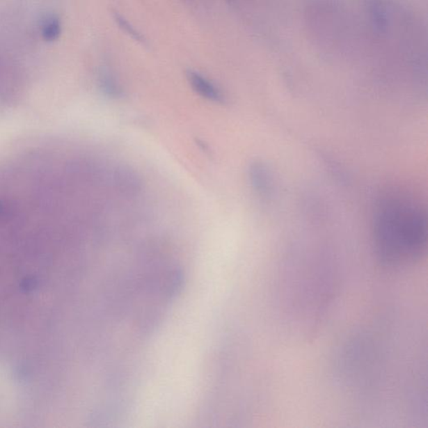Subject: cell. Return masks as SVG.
<instances>
[{
  "label": "cell",
  "mask_w": 428,
  "mask_h": 428,
  "mask_svg": "<svg viewBox=\"0 0 428 428\" xmlns=\"http://www.w3.org/2000/svg\"><path fill=\"white\" fill-rule=\"evenodd\" d=\"M372 241L378 260L388 267H405L421 260L427 247L425 209L406 191H386L374 209Z\"/></svg>",
  "instance_id": "1"
},
{
  "label": "cell",
  "mask_w": 428,
  "mask_h": 428,
  "mask_svg": "<svg viewBox=\"0 0 428 428\" xmlns=\"http://www.w3.org/2000/svg\"><path fill=\"white\" fill-rule=\"evenodd\" d=\"M187 79L195 93L203 98L215 103L225 102V97L222 90L201 73L193 70H188Z\"/></svg>",
  "instance_id": "2"
},
{
  "label": "cell",
  "mask_w": 428,
  "mask_h": 428,
  "mask_svg": "<svg viewBox=\"0 0 428 428\" xmlns=\"http://www.w3.org/2000/svg\"><path fill=\"white\" fill-rule=\"evenodd\" d=\"M114 180L120 192L128 196H134L141 189L140 177L135 171L129 168L120 167L116 169Z\"/></svg>",
  "instance_id": "3"
},
{
  "label": "cell",
  "mask_w": 428,
  "mask_h": 428,
  "mask_svg": "<svg viewBox=\"0 0 428 428\" xmlns=\"http://www.w3.org/2000/svg\"><path fill=\"white\" fill-rule=\"evenodd\" d=\"M249 178L253 188L260 194H266L270 189V176L267 168L260 163H255L249 168Z\"/></svg>",
  "instance_id": "4"
},
{
  "label": "cell",
  "mask_w": 428,
  "mask_h": 428,
  "mask_svg": "<svg viewBox=\"0 0 428 428\" xmlns=\"http://www.w3.org/2000/svg\"><path fill=\"white\" fill-rule=\"evenodd\" d=\"M99 85L103 93L111 98L122 97L123 90L115 74L109 69H103L100 73Z\"/></svg>",
  "instance_id": "5"
},
{
  "label": "cell",
  "mask_w": 428,
  "mask_h": 428,
  "mask_svg": "<svg viewBox=\"0 0 428 428\" xmlns=\"http://www.w3.org/2000/svg\"><path fill=\"white\" fill-rule=\"evenodd\" d=\"M61 32L60 20L55 17L45 19L42 27L44 39L47 41H54L59 38Z\"/></svg>",
  "instance_id": "6"
},
{
  "label": "cell",
  "mask_w": 428,
  "mask_h": 428,
  "mask_svg": "<svg viewBox=\"0 0 428 428\" xmlns=\"http://www.w3.org/2000/svg\"><path fill=\"white\" fill-rule=\"evenodd\" d=\"M114 19L116 24H118L120 30H122L127 35L131 37L133 40L139 43H145V38L128 20L123 17L122 15L116 14Z\"/></svg>",
  "instance_id": "7"
},
{
  "label": "cell",
  "mask_w": 428,
  "mask_h": 428,
  "mask_svg": "<svg viewBox=\"0 0 428 428\" xmlns=\"http://www.w3.org/2000/svg\"><path fill=\"white\" fill-rule=\"evenodd\" d=\"M6 209L1 203H0V220L5 219Z\"/></svg>",
  "instance_id": "8"
}]
</instances>
